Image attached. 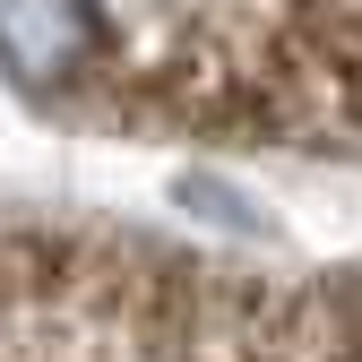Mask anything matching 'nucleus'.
I'll return each mask as SVG.
<instances>
[{"instance_id": "1", "label": "nucleus", "mask_w": 362, "mask_h": 362, "mask_svg": "<svg viewBox=\"0 0 362 362\" xmlns=\"http://www.w3.org/2000/svg\"><path fill=\"white\" fill-rule=\"evenodd\" d=\"M78 69L95 43L129 86L190 121H362V0H69Z\"/></svg>"}]
</instances>
